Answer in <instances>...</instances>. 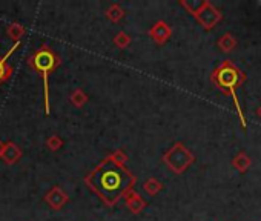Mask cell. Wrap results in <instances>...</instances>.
Here are the masks:
<instances>
[{
    "instance_id": "obj_11",
    "label": "cell",
    "mask_w": 261,
    "mask_h": 221,
    "mask_svg": "<svg viewBox=\"0 0 261 221\" xmlns=\"http://www.w3.org/2000/svg\"><path fill=\"white\" fill-rule=\"evenodd\" d=\"M106 19L112 23H118L123 17H124V10L118 5V4H112L108 10H106Z\"/></svg>"
},
{
    "instance_id": "obj_9",
    "label": "cell",
    "mask_w": 261,
    "mask_h": 221,
    "mask_svg": "<svg viewBox=\"0 0 261 221\" xmlns=\"http://www.w3.org/2000/svg\"><path fill=\"white\" fill-rule=\"evenodd\" d=\"M7 34L8 37L14 42V43H19L22 40V37L27 34V28L22 25V23H17V22H13L7 26Z\"/></svg>"
},
{
    "instance_id": "obj_15",
    "label": "cell",
    "mask_w": 261,
    "mask_h": 221,
    "mask_svg": "<svg viewBox=\"0 0 261 221\" xmlns=\"http://www.w3.org/2000/svg\"><path fill=\"white\" fill-rule=\"evenodd\" d=\"M63 145H65V142H63V140H62V137H60V135H57V134L51 135V137L46 140V148H48L51 152H57L59 149H62V148H63Z\"/></svg>"
},
{
    "instance_id": "obj_16",
    "label": "cell",
    "mask_w": 261,
    "mask_h": 221,
    "mask_svg": "<svg viewBox=\"0 0 261 221\" xmlns=\"http://www.w3.org/2000/svg\"><path fill=\"white\" fill-rule=\"evenodd\" d=\"M4 148H5V142L0 140V158H2V154H4Z\"/></svg>"
},
{
    "instance_id": "obj_8",
    "label": "cell",
    "mask_w": 261,
    "mask_h": 221,
    "mask_svg": "<svg viewBox=\"0 0 261 221\" xmlns=\"http://www.w3.org/2000/svg\"><path fill=\"white\" fill-rule=\"evenodd\" d=\"M149 36L152 37V40L159 45H163L168 42V39L171 37V28L165 23V22H157L151 30H149Z\"/></svg>"
},
{
    "instance_id": "obj_4",
    "label": "cell",
    "mask_w": 261,
    "mask_h": 221,
    "mask_svg": "<svg viewBox=\"0 0 261 221\" xmlns=\"http://www.w3.org/2000/svg\"><path fill=\"white\" fill-rule=\"evenodd\" d=\"M68 201H69V197L60 186L51 187L45 195V203L54 210H62L68 204Z\"/></svg>"
},
{
    "instance_id": "obj_1",
    "label": "cell",
    "mask_w": 261,
    "mask_h": 221,
    "mask_svg": "<svg viewBox=\"0 0 261 221\" xmlns=\"http://www.w3.org/2000/svg\"><path fill=\"white\" fill-rule=\"evenodd\" d=\"M137 177L126 166L112 163L108 157L101 160L86 177L85 184L109 207L115 206L127 190L134 189Z\"/></svg>"
},
{
    "instance_id": "obj_10",
    "label": "cell",
    "mask_w": 261,
    "mask_h": 221,
    "mask_svg": "<svg viewBox=\"0 0 261 221\" xmlns=\"http://www.w3.org/2000/svg\"><path fill=\"white\" fill-rule=\"evenodd\" d=\"M88 95H86V92L83 91V89H80V88H77V89H74L72 92H71V95H69V101H71V104L74 106V107H83L86 103H88Z\"/></svg>"
},
{
    "instance_id": "obj_3",
    "label": "cell",
    "mask_w": 261,
    "mask_h": 221,
    "mask_svg": "<svg viewBox=\"0 0 261 221\" xmlns=\"http://www.w3.org/2000/svg\"><path fill=\"white\" fill-rule=\"evenodd\" d=\"M163 160H165V163H166L172 171L181 172V171L188 166V163H189V160H191V155L188 154V151H186L181 145H175L174 148H171V149L165 154Z\"/></svg>"
},
{
    "instance_id": "obj_12",
    "label": "cell",
    "mask_w": 261,
    "mask_h": 221,
    "mask_svg": "<svg viewBox=\"0 0 261 221\" xmlns=\"http://www.w3.org/2000/svg\"><path fill=\"white\" fill-rule=\"evenodd\" d=\"M162 183L157 180V178H149V180H146L145 181V184H143V190L148 194V195H157L160 190H162Z\"/></svg>"
},
{
    "instance_id": "obj_7",
    "label": "cell",
    "mask_w": 261,
    "mask_h": 221,
    "mask_svg": "<svg viewBox=\"0 0 261 221\" xmlns=\"http://www.w3.org/2000/svg\"><path fill=\"white\" fill-rule=\"evenodd\" d=\"M22 155H23V152L19 148V145H16L14 142H7L5 148H4L2 158H0V160H4V163L8 164V166H13V164L20 161Z\"/></svg>"
},
{
    "instance_id": "obj_6",
    "label": "cell",
    "mask_w": 261,
    "mask_h": 221,
    "mask_svg": "<svg viewBox=\"0 0 261 221\" xmlns=\"http://www.w3.org/2000/svg\"><path fill=\"white\" fill-rule=\"evenodd\" d=\"M19 46H20V42H19V43H14L5 56H0V86H2L4 83H7V81L11 78L13 72H14V68L8 63V59H10V56H11Z\"/></svg>"
},
{
    "instance_id": "obj_14",
    "label": "cell",
    "mask_w": 261,
    "mask_h": 221,
    "mask_svg": "<svg viewBox=\"0 0 261 221\" xmlns=\"http://www.w3.org/2000/svg\"><path fill=\"white\" fill-rule=\"evenodd\" d=\"M130 36L129 34H126V33H123V31H120V33H117L115 34V37H114V45L118 48V49H126L129 45H130Z\"/></svg>"
},
{
    "instance_id": "obj_13",
    "label": "cell",
    "mask_w": 261,
    "mask_h": 221,
    "mask_svg": "<svg viewBox=\"0 0 261 221\" xmlns=\"http://www.w3.org/2000/svg\"><path fill=\"white\" fill-rule=\"evenodd\" d=\"M108 158H109L112 163L118 164V166H124V164H126V161L129 160L127 154H126L123 149H115L114 152H111V154L108 155Z\"/></svg>"
},
{
    "instance_id": "obj_5",
    "label": "cell",
    "mask_w": 261,
    "mask_h": 221,
    "mask_svg": "<svg viewBox=\"0 0 261 221\" xmlns=\"http://www.w3.org/2000/svg\"><path fill=\"white\" fill-rule=\"evenodd\" d=\"M123 200H124L126 207L130 210V213H134V215L142 213V212H143V209L146 207V201H145V200H143V197H142L139 192H136L134 189L127 190V192L124 194Z\"/></svg>"
},
{
    "instance_id": "obj_2",
    "label": "cell",
    "mask_w": 261,
    "mask_h": 221,
    "mask_svg": "<svg viewBox=\"0 0 261 221\" xmlns=\"http://www.w3.org/2000/svg\"><path fill=\"white\" fill-rule=\"evenodd\" d=\"M62 65L59 54L46 43L37 48L28 59V66L36 71L43 81V98H45V114H51V101H49V75Z\"/></svg>"
}]
</instances>
